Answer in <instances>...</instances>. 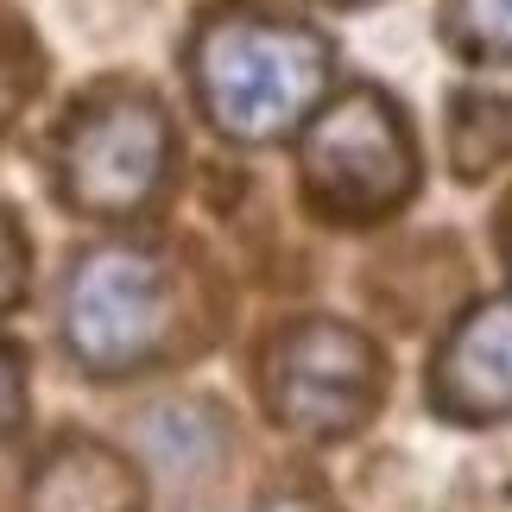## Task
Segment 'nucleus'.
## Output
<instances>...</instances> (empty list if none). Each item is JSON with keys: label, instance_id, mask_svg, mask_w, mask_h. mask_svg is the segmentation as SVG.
Masks as SVG:
<instances>
[{"label": "nucleus", "instance_id": "1", "mask_svg": "<svg viewBox=\"0 0 512 512\" xmlns=\"http://www.w3.org/2000/svg\"><path fill=\"white\" fill-rule=\"evenodd\" d=\"M190 95L234 146H279L317 121L336 83V45L310 19L260 0H222L190 26Z\"/></svg>", "mask_w": 512, "mask_h": 512}, {"label": "nucleus", "instance_id": "2", "mask_svg": "<svg viewBox=\"0 0 512 512\" xmlns=\"http://www.w3.org/2000/svg\"><path fill=\"white\" fill-rule=\"evenodd\" d=\"M184 336V279L146 241H95L64 279V348L89 380L159 367Z\"/></svg>", "mask_w": 512, "mask_h": 512}, {"label": "nucleus", "instance_id": "3", "mask_svg": "<svg viewBox=\"0 0 512 512\" xmlns=\"http://www.w3.org/2000/svg\"><path fill=\"white\" fill-rule=\"evenodd\" d=\"M177 159V127L146 83H95L57 127V196L89 222H133L159 203Z\"/></svg>", "mask_w": 512, "mask_h": 512}, {"label": "nucleus", "instance_id": "4", "mask_svg": "<svg viewBox=\"0 0 512 512\" xmlns=\"http://www.w3.org/2000/svg\"><path fill=\"white\" fill-rule=\"evenodd\" d=\"M298 184L304 203L336 228L392 222L418 196V140L405 108L386 89H342L298 133Z\"/></svg>", "mask_w": 512, "mask_h": 512}, {"label": "nucleus", "instance_id": "5", "mask_svg": "<svg viewBox=\"0 0 512 512\" xmlns=\"http://www.w3.org/2000/svg\"><path fill=\"white\" fill-rule=\"evenodd\" d=\"M260 392L272 424L304 443H342L386 405V354L342 317H298L266 348Z\"/></svg>", "mask_w": 512, "mask_h": 512}, {"label": "nucleus", "instance_id": "6", "mask_svg": "<svg viewBox=\"0 0 512 512\" xmlns=\"http://www.w3.org/2000/svg\"><path fill=\"white\" fill-rule=\"evenodd\" d=\"M424 399L443 424H512V298H475L443 329Z\"/></svg>", "mask_w": 512, "mask_h": 512}, {"label": "nucleus", "instance_id": "7", "mask_svg": "<svg viewBox=\"0 0 512 512\" xmlns=\"http://www.w3.org/2000/svg\"><path fill=\"white\" fill-rule=\"evenodd\" d=\"M26 512H146V481L114 443L64 430L38 449L26 475Z\"/></svg>", "mask_w": 512, "mask_h": 512}, {"label": "nucleus", "instance_id": "8", "mask_svg": "<svg viewBox=\"0 0 512 512\" xmlns=\"http://www.w3.org/2000/svg\"><path fill=\"white\" fill-rule=\"evenodd\" d=\"M449 171L462 184H481L512 159V95L494 89H456L449 95Z\"/></svg>", "mask_w": 512, "mask_h": 512}, {"label": "nucleus", "instance_id": "9", "mask_svg": "<svg viewBox=\"0 0 512 512\" xmlns=\"http://www.w3.org/2000/svg\"><path fill=\"white\" fill-rule=\"evenodd\" d=\"M146 456L159 462L171 481H203V475H215V462L228 456V430H222L209 399L159 405L146 418Z\"/></svg>", "mask_w": 512, "mask_h": 512}, {"label": "nucleus", "instance_id": "10", "mask_svg": "<svg viewBox=\"0 0 512 512\" xmlns=\"http://www.w3.org/2000/svg\"><path fill=\"white\" fill-rule=\"evenodd\" d=\"M443 45L462 64H512V0H449Z\"/></svg>", "mask_w": 512, "mask_h": 512}, {"label": "nucleus", "instance_id": "11", "mask_svg": "<svg viewBox=\"0 0 512 512\" xmlns=\"http://www.w3.org/2000/svg\"><path fill=\"white\" fill-rule=\"evenodd\" d=\"M26 291H32V234L7 203H0V317H7Z\"/></svg>", "mask_w": 512, "mask_h": 512}, {"label": "nucleus", "instance_id": "12", "mask_svg": "<svg viewBox=\"0 0 512 512\" xmlns=\"http://www.w3.org/2000/svg\"><path fill=\"white\" fill-rule=\"evenodd\" d=\"M26 411H32V380H26V354L13 342H0V437L26 430Z\"/></svg>", "mask_w": 512, "mask_h": 512}, {"label": "nucleus", "instance_id": "13", "mask_svg": "<svg viewBox=\"0 0 512 512\" xmlns=\"http://www.w3.org/2000/svg\"><path fill=\"white\" fill-rule=\"evenodd\" d=\"M26 95H32V57L0 32V133H7L13 114L26 108Z\"/></svg>", "mask_w": 512, "mask_h": 512}, {"label": "nucleus", "instance_id": "14", "mask_svg": "<svg viewBox=\"0 0 512 512\" xmlns=\"http://www.w3.org/2000/svg\"><path fill=\"white\" fill-rule=\"evenodd\" d=\"M260 512H323L310 494H272V500H260Z\"/></svg>", "mask_w": 512, "mask_h": 512}, {"label": "nucleus", "instance_id": "15", "mask_svg": "<svg viewBox=\"0 0 512 512\" xmlns=\"http://www.w3.org/2000/svg\"><path fill=\"white\" fill-rule=\"evenodd\" d=\"M506 260H512V228H506Z\"/></svg>", "mask_w": 512, "mask_h": 512}]
</instances>
